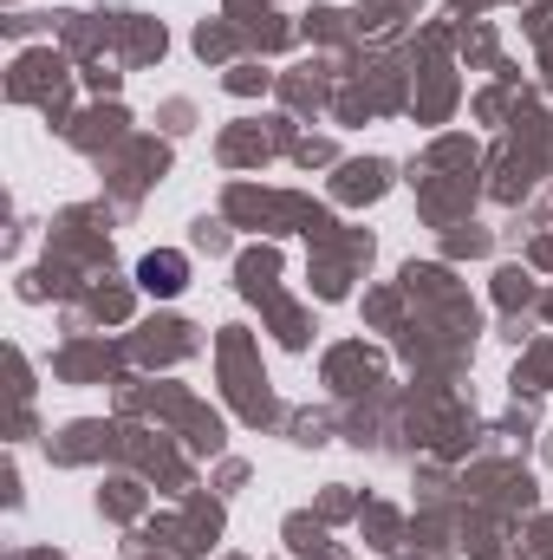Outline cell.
<instances>
[{"mask_svg":"<svg viewBox=\"0 0 553 560\" xmlns=\"http://www.w3.org/2000/svg\"><path fill=\"white\" fill-rule=\"evenodd\" d=\"M183 275H189L183 255H150V261L138 268V280L156 293V300H176V293H183Z\"/></svg>","mask_w":553,"mask_h":560,"instance_id":"cell-1","label":"cell"}]
</instances>
